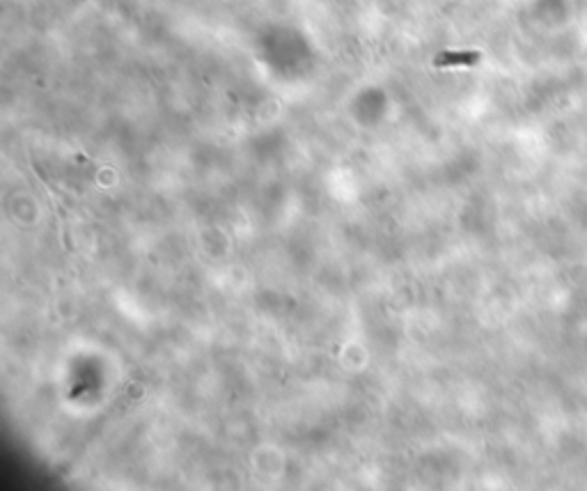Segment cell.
I'll list each match as a JSON object with an SVG mask.
<instances>
[{"instance_id":"obj_1","label":"cell","mask_w":587,"mask_h":491,"mask_svg":"<svg viewBox=\"0 0 587 491\" xmlns=\"http://www.w3.org/2000/svg\"><path fill=\"white\" fill-rule=\"evenodd\" d=\"M479 60V53L464 51V53H443L436 57L438 67H452V64H475Z\"/></svg>"}]
</instances>
